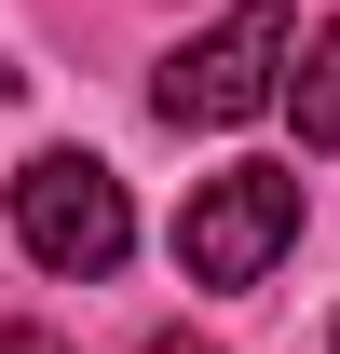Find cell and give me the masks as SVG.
Wrapping results in <instances>:
<instances>
[{"label":"cell","instance_id":"6da1fadb","mask_svg":"<svg viewBox=\"0 0 340 354\" xmlns=\"http://www.w3.org/2000/svg\"><path fill=\"white\" fill-rule=\"evenodd\" d=\"M14 245L41 272H123V245H136V205H123V177L95 164V150H41V164L14 177Z\"/></svg>","mask_w":340,"mask_h":354},{"label":"cell","instance_id":"7a4b0ae2","mask_svg":"<svg viewBox=\"0 0 340 354\" xmlns=\"http://www.w3.org/2000/svg\"><path fill=\"white\" fill-rule=\"evenodd\" d=\"M286 245H299V177L286 164H232L177 205V272L191 286H258Z\"/></svg>","mask_w":340,"mask_h":354},{"label":"cell","instance_id":"3957f363","mask_svg":"<svg viewBox=\"0 0 340 354\" xmlns=\"http://www.w3.org/2000/svg\"><path fill=\"white\" fill-rule=\"evenodd\" d=\"M272 95H286V0H232L205 41L150 82V109L191 136V123H245V109H272Z\"/></svg>","mask_w":340,"mask_h":354},{"label":"cell","instance_id":"277c9868","mask_svg":"<svg viewBox=\"0 0 340 354\" xmlns=\"http://www.w3.org/2000/svg\"><path fill=\"white\" fill-rule=\"evenodd\" d=\"M286 109H299V150H340V28L313 55H299V82H286Z\"/></svg>","mask_w":340,"mask_h":354},{"label":"cell","instance_id":"5b68a950","mask_svg":"<svg viewBox=\"0 0 340 354\" xmlns=\"http://www.w3.org/2000/svg\"><path fill=\"white\" fill-rule=\"evenodd\" d=\"M0 354H68V341H55V327H0Z\"/></svg>","mask_w":340,"mask_h":354},{"label":"cell","instance_id":"8992f818","mask_svg":"<svg viewBox=\"0 0 340 354\" xmlns=\"http://www.w3.org/2000/svg\"><path fill=\"white\" fill-rule=\"evenodd\" d=\"M150 354H218V341H177V327H164V341H150Z\"/></svg>","mask_w":340,"mask_h":354}]
</instances>
